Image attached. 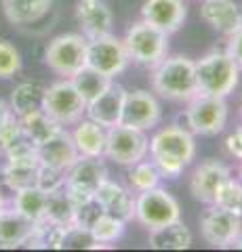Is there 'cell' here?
I'll return each mask as SVG.
<instances>
[{"mask_svg": "<svg viewBox=\"0 0 242 252\" xmlns=\"http://www.w3.org/2000/svg\"><path fill=\"white\" fill-rule=\"evenodd\" d=\"M152 89L162 99L187 103L198 94L196 61L183 55H173V57L167 55L158 65L152 67Z\"/></svg>", "mask_w": 242, "mask_h": 252, "instance_id": "6da1fadb", "label": "cell"}, {"mask_svg": "<svg viewBox=\"0 0 242 252\" xmlns=\"http://www.w3.org/2000/svg\"><path fill=\"white\" fill-rule=\"evenodd\" d=\"M240 80V67L228 51H210L196 61V84L198 93L210 97H228Z\"/></svg>", "mask_w": 242, "mask_h": 252, "instance_id": "7a4b0ae2", "label": "cell"}, {"mask_svg": "<svg viewBox=\"0 0 242 252\" xmlns=\"http://www.w3.org/2000/svg\"><path fill=\"white\" fill-rule=\"evenodd\" d=\"M122 42L133 63L150 69L169 55V34L145 19L133 23Z\"/></svg>", "mask_w": 242, "mask_h": 252, "instance_id": "3957f363", "label": "cell"}, {"mask_svg": "<svg viewBox=\"0 0 242 252\" xmlns=\"http://www.w3.org/2000/svg\"><path fill=\"white\" fill-rule=\"evenodd\" d=\"M87 44L82 34H61L46 44L44 63L61 78H74L87 65Z\"/></svg>", "mask_w": 242, "mask_h": 252, "instance_id": "277c9868", "label": "cell"}, {"mask_svg": "<svg viewBox=\"0 0 242 252\" xmlns=\"http://www.w3.org/2000/svg\"><path fill=\"white\" fill-rule=\"evenodd\" d=\"M185 128L194 135L215 137L228 124V103L223 97H210L198 93L194 99L187 101L185 109Z\"/></svg>", "mask_w": 242, "mask_h": 252, "instance_id": "5b68a950", "label": "cell"}, {"mask_svg": "<svg viewBox=\"0 0 242 252\" xmlns=\"http://www.w3.org/2000/svg\"><path fill=\"white\" fill-rule=\"evenodd\" d=\"M42 109L61 126H72L87 116V101L78 93L72 78H64L46 86Z\"/></svg>", "mask_w": 242, "mask_h": 252, "instance_id": "8992f818", "label": "cell"}, {"mask_svg": "<svg viewBox=\"0 0 242 252\" xmlns=\"http://www.w3.org/2000/svg\"><path fill=\"white\" fill-rule=\"evenodd\" d=\"M135 220H139L147 231L181 220L179 202L160 185L135 195Z\"/></svg>", "mask_w": 242, "mask_h": 252, "instance_id": "52a82bcc", "label": "cell"}, {"mask_svg": "<svg viewBox=\"0 0 242 252\" xmlns=\"http://www.w3.org/2000/svg\"><path fill=\"white\" fill-rule=\"evenodd\" d=\"M107 179V168L101 158L78 156L66 172V191L74 206L95 198V189Z\"/></svg>", "mask_w": 242, "mask_h": 252, "instance_id": "ba28073f", "label": "cell"}, {"mask_svg": "<svg viewBox=\"0 0 242 252\" xmlns=\"http://www.w3.org/2000/svg\"><path fill=\"white\" fill-rule=\"evenodd\" d=\"M150 154V139L145 130H137L124 124H116L107 128L105 139V154L104 158L112 160L120 166H133L141 162Z\"/></svg>", "mask_w": 242, "mask_h": 252, "instance_id": "9c48e42d", "label": "cell"}, {"mask_svg": "<svg viewBox=\"0 0 242 252\" xmlns=\"http://www.w3.org/2000/svg\"><path fill=\"white\" fill-rule=\"evenodd\" d=\"M131 63L129 53L124 49V42L114 34L101 36V38H91L87 44V65L93 67L95 72L104 74L107 78L120 76L127 65Z\"/></svg>", "mask_w": 242, "mask_h": 252, "instance_id": "30bf717a", "label": "cell"}, {"mask_svg": "<svg viewBox=\"0 0 242 252\" xmlns=\"http://www.w3.org/2000/svg\"><path fill=\"white\" fill-rule=\"evenodd\" d=\"M242 233V217L230 212L217 204H208V208L200 217V235L207 244L215 248H228V244Z\"/></svg>", "mask_w": 242, "mask_h": 252, "instance_id": "8fae6325", "label": "cell"}, {"mask_svg": "<svg viewBox=\"0 0 242 252\" xmlns=\"http://www.w3.org/2000/svg\"><path fill=\"white\" fill-rule=\"evenodd\" d=\"M152 156L175 158V160H181L183 164L190 166L192 160L196 158V139H194V132L179 124H171V126L156 130L150 139V158Z\"/></svg>", "mask_w": 242, "mask_h": 252, "instance_id": "7c38bea8", "label": "cell"}, {"mask_svg": "<svg viewBox=\"0 0 242 252\" xmlns=\"http://www.w3.org/2000/svg\"><path fill=\"white\" fill-rule=\"evenodd\" d=\"M160 118H162V107L154 93L143 89L127 91L120 124L137 130H150L154 126H158Z\"/></svg>", "mask_w": 242, "mask_h": 252, "instance_id": "4fadbf2b", "label": "cell"}, {"mask_svg": "<svg viewBox=\"0 0 242 252\" xmlns=\"http://www.w3.org/2000/svg\"><path fill=\"white\" fill-rule=\"evenodd\" d=\"M232 177L230 168L219 160H205L194 168L190 177V193L196 202L213 204L219 187Z\"/></svg>", "mask_w": 242, "mask_h": 252, "instance_id": "5bb4252c", "label": "cell"}, {"mask_svg": "<svg viewBox=\"0 0 242 252\" xmlns=\"http://www.w3.org/2000/svg\"><path fill=\"white\" fill-rule=\"evenodd\" d=\"M76 21L87 40L107 36L114 30V15L105 0H78Z\"/></svg>", "mask_w": 242, "mask_h": 252, "instance_id": "9a60e30c", "label": "cell"}, {"mask_svg": "<svg viewBox=\"0 0 242 252\" xmlns=\"http://www.w3.org/2000/svg\"><path fill=\"white\" fill-rule=\"evenodd\" d=\"M200 19L210 30L223 36H232L242 30V4L236 0H202Z\"/></svg>", "mask_w": 242, "mask_h": 252, "instance_id": "2e32d148", "label": "cell"}, {"mask_svg": "<svg viewBox=\"0 0 242 252\" xmlns=\"http://www.w3.org/2000/svg\"><path fill=\"white\" fill-rule=\"evenodd\" d=\"M95 200L104 212L122 219L124 223H131L135 219V195L129 187H122L110 177L95 189Z\"/></svg>", "mask_w": 242, "mask_h": 252, "instance_id": "e0dca14e", "label": "cell"}, {"mask_svg": "<svg viewBox=\"0 0 242 252\" xmlns=\"http://www.w3.org/2000/svg\"><path fill=\"white\" fill-rule=\"evenodd\" d=\"M187 6L183 0H145L141 6V19L154 23L167 34H175L185 23Z\"/></svg>", "mask_w": 242, "mask_h": 252, "instance_id": "ac0fdd59", "label": "cell"}, {"mask_svg": "<svg viewBox=\"0 0 242 252\" xmlns=\"http://www.w3.org/2000/svg\"><path fill=\"white\" fill-rule=\"evenodd\" d=\"M124 97H127V89L112 82L110 89H107L105 93H101L97 99H93L87 105V118L95 120L97 124L104 126V128H110V126L120 124Z\"/></svg>", "mask_w": 242, "mask_h": 252, "instance_id": "d6986e66", "label": "cell"}, {"mask_svg": "<svg viewBox=\"0 0 242 252\" xmlns=\"http://www.w3.org/2000/svg\"><path fill=\"white\" fill-rule=\"evenodd\" d=\"M38 149V158H40V164H49V166H55L66 170L76 162V158L80 156L78 149L74 145L72 132H68L66 128H61L51 141H46L44 145L36 147Z\"/></svg>", "mask_w": 242, "mask_h": 252, "instance_id": "ffe728a7", "label": "cell"}, {"mask_svg": "<svg viewBox=\"0 0 242 252\" xmlns=\"http://www.w3.org/2000/svg\"><path fill=\"white\" fill-rule=\"evenodd\" d=\"M34 231V223L19 215L13 206L0 212V248L13 250L26 246Z\"/></svg>", "mask_w": 242, "mask_h": 252, "instance_id": "44dd1931", "label": "cell"}, {"mask_svg": "<svg viewBox=\"0 0 242 252\" xmlns=\"http://www.w3.org/2000/svg\"><path fill=\"white\" fill-rule=\"evenodd\" d=\"M72 139H74V145L80 156L104 158L107 128H104V126L97 124L95 120H91V118H82L80 122H76Z\"/></svg>", "mask_w": 242, "mask_h": 252, "instance_id": "7402d4cb", "label": "cell"}, {"mask_svg": "<svg viewBox=\"0 0 242 252\" xmlns=\"http://www.w3.org/2000/svg\"><path fill=\"white\" fill-rule=\"evenodd\" d=\"M40 158H28V160H6L2 166V181L11 191H19L26 187H36Z\"/></svg>", "mask_w": 242, "mask_h": 252, "instance_id": "603a6c76", "label": "cell"}, {"mask_svg": "<svg viewBox=\"0 0 242 252\" xmlns=\"http://www.w3.org/2000/svg\"><path fill=\"white\" fill-rule=\"evenodd\" d=\"M53 0H2L4 17L15 26L40 21L51 11Z\"/></svg>", "mask_w": 242, "mask_h": 252, "instance_id": "cb8c5ba5", "label": "cell"}, {"mask_svg": "<svg viewBox=\"0 0 242 252\" xmlns=\"http://www.w3.org/2000/svg\"><path fill=\"white\" fill-rule=\"evenodd\" d=\"M44 91H46V86L42 82H38V80L19 82L11 93V101H9L11 112L21 118V116H28L32 112L42 109Z\"/></svg>", "mask_w": 242, "mask_h": 252, "instance_id": "d4e9b609", "label": "cell"}, {"mask_svg": "<svg viewBox=\"0 0 242 252\" xmlns=\"http://www.w3.org/2000/svg\"><path fill=\"white\" fill-rule=\"evenodd\" d=\"M192 231L185 227V223L175 220V223L152 229L147 244L154 250H187L192 246Z\"/></svg>", "mask_w": 242, "mask_h": 252, "instance_id": "484cf974", "label": "cell"}, {"mask_svg": "<svg viewBox=\"0 0 242 252\" xmlns=\"http://www.w3.org/2000/svg\"><path fill=\"white\" fill-rule=\"evenodd\" d=\"M21 126H23L26 137L32 141L36 147L44 145L46 141H51L61 128H66V126H61L57 120H53L44 109H38V112H32L28 116H21Z\"/></svg>", "mask_w": 242, "mask_h": 252, "instance_id": "4316f807", "label": "cell"}, {"mask_svg": "<svg viewBox=\"0 0 242 252\" xmlns=\"http://www.w3.org/2000/svg\"><path fill=\"white\" fill-rule=\"evenodd\" d=\"M74 215H76V206H74V202L69 200L66 187L46 193V204H44V219L46 220L68 227V225H74Z\"/></svg>", "mask_w": 242, "mask_h": 252, "instance_id": "83f0119b", "label": "cell"}, {"mask_svg": "<svg viewBox=\"0 0 242 252\" xmlns=\"http://www.w3.org/2000/svg\"><path fill=\"white\" fill-rule=\"evenodd\" d=\"M44 204L46 193L40 187H26L15 191L13 195V208L32 223H38V220L44 219Z\"/></svg>", "mask_w": 242, "mask_h": 252, "instance_id": "f1b7e54d", "label": "cell"}, {"mask_svg": "<svg viewBox=\"0 0 242 252\" xmlns=\"http://www.w3.org/2000/svg\"><path fill=\"white\" fill-rule=\"evenodd\" d=\"M72 82H74L78 93L82 94L84 101H87V105H89L93 99H97L101 93H105L107 89H110L114 80H112V78H107V76H104V74L95 72L93 67L84 65L80 72L72 78Z\"/></svg>", "mask_w": 242, "mask_h": 252, "instance_id": "f546056e", "label": "cell"}, {"mask_svg": "<svg viewBox=\"0 0 242 252\" xmlns=\"http://www.w3.org/2000/svg\"><path fill=\"white\" fill-rule=\"evenodd\" d=\"M160 179H162L160 172L154 166L152 160H141V162L133 164V166H129V172H127L129 189L135 193H141V191H147V189L158 187Z\"/></svg>", "mask_w": 242, "mask_h": 252, "instance_id": "4dcf8cb0", "label": "cell"}, {"mask_svg": "<svg viewBox=\"0 0 242 252\" xmlns=\"http://www.w3.org/2000/svg\"><path fill=\"white\" fill-rule=\"evenodd\" d=\"M93 238H95L99 244H112L116 240H120L124 235V229H127V223L122 219L107 215V212H101V215L93 220V225L89 227Z\"/></svg>", "mask_w": 242, "mask_h": 252, "instance_id": "1f68e13d", "label": "cell"}, {"mask_svg": "<svg viewBox=\"0 0 242 252\" xmlns=\"http://www.w3.org/2000/svg\"><path fill=\"white\" fill-rule=\"evenodd\" d=\"M213 204H217V206H221L230 212H236V215L242 217V181L230 177L219 187Z\"/></svg>", "mask_w": 242, "mask_h": 252, "instance_id": "d6a6232c", "label": "cell"}, {"mask_svg": "<svg viewBox=\"0 0 242 252\" xmlns=\"http://www.w3.org/2000/svg\"><path fill=\"white\" fill-rule=\"evenodd\" d=\"M23 139H28V137H26V132H23L21 118L17 114L9 112L4 116V120L0 122V154L4 156L11 147H15Z\"/></svg>", "mask_w": 242, "mask_h": 252, "instance_id": "836d02e7", "label": "cell"}, {"mask_svg": "<svg viewBox=\"0 0 242 252\" xmlns=\"http://www.w3.org/2000/svg\"><path fill=\"white\" fill-rule=\"evenodd\" d=\"M21 69V53L13 42L0 38V78L9 80Z\"/></svg>", "mask_w": 242, "mask_h": 252, "instance_id": "e575fe53", "label": "cell"}, {"mask_svg": "<svg viewBox=\"0 0 242 252\" xmlns=\"http://www.w3.org/2000/svg\"><path fill=\"white\" fill-rule=\"evenodd\" d=\"M36 187H40L44 193L66 187V170L49 166V164H40V168H38V183H36Z\"/></svg>", "mask_w": 242, "mask_h": 252, "instance_id": "d590c367", "label": "cell"}, {"mask_svg": "<svg viewBox=\"0 0 242 252\" xmlns=\"http://www.w3.org/2000/svg\"><path fill=\"white\" fill-rule=\"evenodd\" d=\"M223 145H225V152H228L232 158H236V160H242V126L234 128L230 135L225 137Z\"/></svg>", "mask_w": 242, "mask_h": 252, "instance_id": "8d00e7d4", "label": "cell"}, {"mask_svg": "<svg viewBox=\"0 0 242 252\" xmlns=\"http://www.w3.org/2000/svg\"><path fill=\"white\" fill-rule=\"evenodd\" d=\"M228 55L236 61V65L240 67V72H242V30L238 32H234L232 36H228Z\"/></svg>", "mask_w": 242, "mask_h": 252, "instance_id": "74e56055", "label": "cell"}, {"mask_svg": "<svg viewBox=\"0 0 242 252\" xmlns=\"http://www.w3.org/2000/svg\"><path fill=\"white\" fill-rule=\"evenodd\" d=\"M11 112V107H9V103H4V101L2 99H0V122H2L4 120V116L6 114H9Z\"/></svg>", "mask_w": 242, "mask_h": 252, "instance_id": "f35d334b", "label": "cell"}, {"mask_svg": "<svg viewBox=\"0 0 242 252\" xmlns=\"http://www.w3.org/2000/svg\"><path fill=\"white\" fill-rule=\"evenodd\" d=\"M4 208H6V200H4V193L0 191V212H2Z\"/></svg>", "mask_w": 242, "mask_h": 252, "instance_id": "ab89813d", "label": "cell"}, {"mask_svg": "<svg viewBox=\"0 0 242 252\" xmlns=\"http://www.w3.org/2000/svg\"><path fill=\"white\" fill-rule=\"evenodd\" d=\"M242 162V160H240ZM240 181H242V164H240Z\"/></svg>", "mask_w": 242, "mask_h": 252, "instance_id": "60d3db41", "label": "cell"}, {"mask_svg": "<svg viewBox=\"0 0 242 252\" xmlns=\"http://www.w3.org/2000/svg\"><path fill=\"white\" fill-rule=\"evenodd\" d=\"M240 120H242V105H240Z\"/></svg>", "mask_w": 242, "mask_h": 252, "instance_id": "b9f144b4", "label": "cell"}]
</instances>
